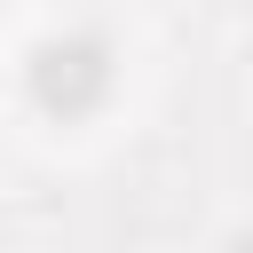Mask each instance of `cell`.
Here are the masks:
<instances>
[{
    "label": "cell",
    "instance_id": "1",
    "mask_svg": "<svg viewBox=\"0 0 253 253\" xmlns=\"http://www.w3.org/2000/svg\"><path fill=\"white\" fill-rule=\"evenodd\" d=\"M142 87V47L126 16L40 8L0 47V119L40 158H95L126 134Z\"/></svg>",
    "mask_w": 253,
    "mask_h": 253
},
{
    "label": "cell",
    "instance_id": "2",
    "mask_svg": "<svg viewBox=\"0 0 253 253\" xmlns=\"http://www.w3.org/2000/svg\"><path fill=\"white\" fill-rule=\"evenodd\" d=\"M198 253H253V198H237V206H221V213L206 221V237H198Z\"/></svg>",
    "mask_w": 253,
    "mask_h": 253
},
{
    "label": "cell",
    "instance_id": "3",
    "mask_svg": "<svg viewBox=\"0 0 253 253\" xmlns=\"http://www.w3.org/2000/svg\"><path fill=\"white\" fill-rule=\"evenodd\" d=\"M47 8H95V16H126L134 0H47Z\"/></svg>",
    "mask_w": 253,
    "mask_h": 253
},
{
    "label": "cell",
    "instance_id": "4",
    "mask_svg": "<svg viewBox=\"0 0 253 253\" xmlns=\"http://www.w3.org/2000/svg\"><path fill=\"white\" fill-rule=\"evenodd\" d=\"M16 24H24V0H0V47L16 40Z\"/></svg>",
    "mask_w": 253,
    "mask_h": 253
}]
</instances>
